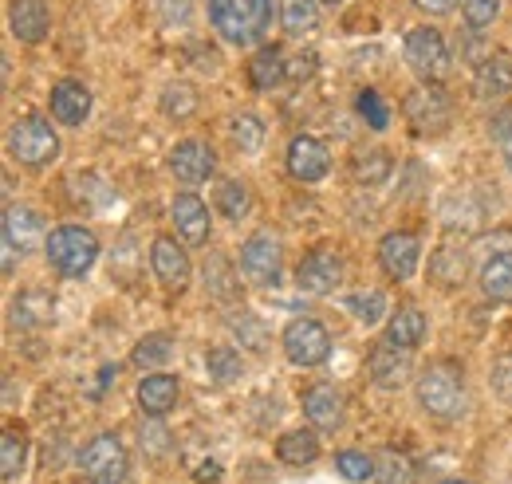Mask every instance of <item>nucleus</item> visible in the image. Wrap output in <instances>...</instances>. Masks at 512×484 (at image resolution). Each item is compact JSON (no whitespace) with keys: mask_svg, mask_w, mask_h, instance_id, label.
I'll list each match as a JSON object with an SVG mask.
<instances>
[{"mask_svg":"<svg viewBox=\"0 0 512 484\" xmlns=\"http://www.w3.org/2000/svg\"><path fill=\"white\" fill-rule=\"evenodd\" d=\"M138 406L146 418H166L178 406V378L174 374H146L138 382Z\"/></svg>","mask_w":512,"mask_h":484,"instance_id":"obj_19","label":"nucleus"},{"mask_svg":"<svg viewBox=\"0 0 512 484\" xmlns=\"http://www.w3.org/2000/svg\"><path fill=\"white\" fill-rule=\"evenodd\" d=\"M422 12H430V16H446V12H453L457 8V0H414Z\"/></svg>","mask_w":512,"mask_h":484,"instance_id":"obj_46","label":"nucleus"},{"mask_svg":"<svg viewBox=\"0 0 512 484\" xmlns=\"http://www.w3.org/2000/svg\"><path fill=\"white\" fill-rule=\"evenodd\" d=\"M351 170H355V178L363 185H383L390 178V170H394V162H390L386 150H363Z\"/></svg>","mask_w":512,"mask_h":484,"instance_id":"obj_31","label":"nucleus"},{"mask_svg":"<svg viewBox=\"0 0 512 484\" xmlns=\"http://www.w3.org/2000/svg\"><path fill=\"white\" fill-rule=\"evenodd\" d=\"M40 233H44V221H40L36 209H24V205H8L4 209V241L12 244L20 256L36 248Z\"/></svg>","mask_w":512,"mask_h":484,"instance_id":"obj_20","label":"nucleus"},{"mask_svg":"<svg viewBox=\"0 0 512 484\" xmlns=\"http://www.w3.org/2000/svg\"><path fill=\"white\" fill-rule=\"evenodd\" d=\"M335 469H339L347 481H375V469H379V461H375V457H367V453L343 449V453L335 457Z\"/></svg>","mask_w":512,"mask_h":484,"instance_id":"obj_37","label":"nucleus"},{"mask_svg":"<svg viewBox=\"0 0 512 484\" xmlns=\"http://www.w3.org/2000/svg\"><path fill=\"white\" fill-rule=\"evenodd\" d=\"M406 63L426 79V83H438L449 75V48H446V36L430 24L422 28H410L406 36Z\"/></svg>","mask_w":512,"mask_h":484,"instance_id":"obj_6","label":"nucleus"},{"mask_svg":"<svg viewBox=\"0 0 512 484\" xmlns=\"http://www.w3.org/2000/svg\"><path fill=\"white\" fill-rule=\"evenodd\" d=\"M158 12H162L166 24L186 20V16H190V0H158Z\"/></svg>","mask_w":512,"mask_h":484,"instance_id":"obj_44","label":"nucleus"},{"mask_svg":"<svg viewBox=\"0 0 512 484\" xmlns=\"http://www.w3.org/2000/svg\"><path fill=\"white\" fill-rule=\"evenodd\" d=\"M418 260H422V241L406 229H394L379 241V264L390 280H410L418 272Z\"/></svg>","mask_w":512,"mask_h":484,"instance_id":"obj_11","label":"nucleus"},{"mask_svg":"<svg viewBox=\"0 0 512 484\" xmlns=\"http://www.w3.org/2000/svg\"><path fill=\"white\" fill-rule=\"evenodd\" d=\"M201 276H205V292L213 300H233L237 296V272H233V264L225 256H209Z\"/></svg>","mask_w":512,"mask_h":484,"instance_id":"obj_28","label":"nucleus"},{"mask_svg":"<svg viewBox=\"0 0 512 484\" xmlns=\"http://www.w3.org/2000/svg\"><path fill=\"white\" fill-rule=\"evenodd\" d=\"M481 288L489 300L512 303V252H497L493 260H485L481 268Z\"/></svg>","mask_w":512,"mask_h":484,"instance_id":"obj_26","label":"nucleus"},{"mask_svg":"<svg viewBox=\"0 0 512 484\" xmlns=\"http://www.w3.org/2000/svg\"><path fill=\"white\" fill-rule=\"evenodd\" d=\"M276 457L284 465H312L320 457V437L312 429H292L276 441Z\"/></svg>","mask_w":512,"mask_h":484,"instance_id":"obj_25","label":"nucleus"},{"mask_svg":"<svg viewBox=\"0 0 512 484\" xmlns=\"http://www.w3.org/2000/svg\"><path fill=\"white\" fill-rule=\"evenodd\" d=\"M79 469L91 484H123L127 481V449L115 433H99L79 453Z\"/></svg>","mask_w":512,"mask_h":484,"instance_id":"obj_5","label":"nucleus"},{"mask_svg":"<svg viewBox=\"0 0 512 484\" xmlns=\"http://www.w3.org/2000/svg\"><path fill=\"white\" fill-rule=\"evenodd\" d=\"M288 170H292L296 182H320L323 174L331 170V154H327V146H323L320 138L296 134L288 142Z\"/></svg>","mask_w":512,"mask_h":484,"instance_id":"obj_12","label":"nucleus"},{"mask_svg":"<svg viewBox=\"0 0 512 484\" xmlns=\"http://www.w3.org/2000/svg\"><path fill=\"white\" fill-rule=\"evenodd\" d=\"M355 107H359V115L367 119L371 130H386L390 126V111H386V103L379 99V91H359Z\"/></svg>","mask_w":512,"mask_h":484,"instance_id":"obj_40","label":"nucleus"},{"mask_svg":"<svg viewBox=\"0 0 512 484\" xmlns=\"http://www.w3.org/2000/svg\"><path fill=\"white\" fill-rule=\"evenodd\" d=\"M48 315H52V300H48L44 292L20 296V300L12 303V323H16V327H36V323H44Z\"/></svg>","mask_w":512,"mask_h":484,"instance_id":"obj_33","label":"nucleus"},{"mask_svg":"<svg viewBox=\"0 0 512 484\" xmlns=\"http://www.w3.org/2000/svg\"><path fill=\"white\" fill-rule=\"evenodd\" d=\"M170 217H174V229L186 244H205L209 241V209L201 197L193 193H178L174 205H170Z\"/></svg>","mask_w":512,"mask_h":484,"instance_id":"obj_16","label":"nucleus"},{"mask_svg":"<svg viewBox=\"0 0 512 484\" xmlns=\"http://www.w3.org/2000/svg\"><path fill=\"white\" fill-rule=\"evenodd\" d=\"M217 209L229 217V221H241L249 213V189L241 182H225L217 189Z\"/></svg>","mask_w":512,"mask_h":484,"instance_id":"obj_39","label":"nucleus"},{"mask_svg":"<svg viewBox=\"0 0 512 484\" xmlns=\"http://www.w3.org/2000/svg\"><path fill=\"white\" fill-rule=\"evenodd\" d=\"M233 138H237L241 150H256L264 142V122L256 119V115H237L233 119Z\"/></svg>","mask_w":512,"mask_h":484,"instance_id":"obj_42","label":"nucleus"},{"mask_svg":"<svg viewBox=\"0 0 512 484\" xmlns=\"http://www.w3.org/2000/svg\"><path fill=\"white\" fill-rule=\"evenodd\" d=\"M44 256H48V264H52L60 276H83V272H91V264L99 260V241H95V233L83 229V225H64V229H52V233H48Z\"/></svg>","mask_w":512,"mask_h":484,"instance_id":"obj_3","label":"nucleus"},{"mask_svg":"<svg viewBox=\"0 0 512 484\" xmlns=\"http://www.w3.org/2000/svg\"><path fill=\"white\" fill-rule=\"evenodd\" d=\"M24 457H28V441H24V433L8 429L4 441H0V473H4V481H16V477L24 473Z\"/></svg>","mask_w":512,"mask_h":484,"instance_id":"obj_30","label":"nucleus"},{"mask_svg":"<svg viewBox=\"0 0 512 484\" xmlns=\"http://www.w3.org/2000/svg\"><path fill=\"white\" fill-rule=\"evenodd\" d=\"M284 75H288V60H284L280 48H260L249 63V79H253L256 91H272Z\"/></svg>","mask_w":512,"mask_h":484,"instance_id":"obj_27","label":"nucleus"},{"mask_svg":"<svg viewBox=\"0 0 512 484\" xmlns=\"http://www.w3.org/2000/svg\"><path fill=\"white\" fill-rule=\"evenodd\" d=\"M347 307H351V315L359 319V323H379L386 315V296L379 292V288H367V292H355L351 300H347Z\"/></svg>","mask_w":512,"mask_h":484,"instance_id":"obj_36","label":"nucleus"},{"mask_svg":"<svg viewBox=\"0 0 512 484\" xmlns=\"http://www.w3.org/2000/svg\"><path fill=\"white\" fill-rule=\"evenodd\" d=\"M8 154L20 162V166H32V170H44L56 162L60 154V138L52 130V122L40 119V115H28V119H16L8 126Z\"/></svg>","mask_w":512,"mask_h":484,"instance_id":"obj_4","label":"nucleus"},{"mask_svg":"<svg viewBox=\"0 0 512 484\" xmlns=\"http://www.w3.org/2000/svg\"><path fill=\"white\" fill-rule=\"evenodd\" d=\"M402 111H406V122H410L418 134H442L449 126V119H453V107H449L446 91L434 87V83L414 87V91L406 95Z\"/></svg>","mask_w":512,"mask_h":484,"instance_id":"obj_8","label":"nucleus"},{"mask_svg":"<svg viewBox=\"0 0 512 484\" xmlns=\"http://www.w3.org/2000/svg\"><path fill=\"white\" fill-rule=\"evenodd\" d=\"M205 370H209L213 382L229 386V382H237V378L245 374V363H241V355H237L233 347H213V351L205 355Z\"/></svg>","mask_w":512,"mask_h":484,"instance_id":"obj_29","label":"nucleus"},{"mask_svg":"<svg viewBox=\"0 0 512 484\" xmlns=\"http://www.w3.org/2000/svg\"><path fill=\"white\" fill-rule=\"evenodd\" d=\"M280 347H284L288 363L320 366V363H327V355H331V335H327V327L316 323V319H292V323L284 327Z\"/></svg>","mask_w":512,"mask_h":484,"instance_id":"obj_7","label":"nucleus"},{"mask_svg":"<svg viewBox=\"0 0 512 484\" xmlns=\"http://www.w3.org/2000/svg\"><path fill=\"white\" fill-rule=\"evenodd\" d=\"M316 52H308V56H296V60L288 63V75H296V79H308V75H316Z\"/></svg>","mask_w":512,"mask_h":484,"instance_id":"obj_45","label":"nucleus"},{"mask_svg":"<svg viewBox=\"0 0 512 484\" xmlns=\"http://www.w3.org/2000/svg\"><path fill=\"white\" fill-rule=\"evenodd\" d=\"M280 264H284V252H280V241L272 233H253L241 244V272L256 288H276L280 284Z\"/></svg>","mask_w":512,"mask_h":484,"instance_id":"obj_9","label":"nucleus"},{"mask_svg":"<svg viewBox=\"0 0 512 484\" xmlns=\"http://www.w3.org/2000/svg\"><path fill=\"white\" fill-rule=\"evenodd\" d=\"M197 91H193L190 83H170L166 91H162V115L166 119H190L193 111H197Z\"/></svg>","mask_w":512,"mask_h":484,"instance_id":"obj_32","label":"nucleus"},{"mask_svg":"<svg viewBox=\"0 0 512 484\" xmlns=\"http://www.w3.org/2000/svg\"><path fill=\"white\" fill-rule=\"evenodd\" d=\"M367 366H371V378H375L379 390H398V386L410 382V351L406 347H394L390 339H383L371 351Z\"/></svg>","mask_w":512,"mask_h":484,"instance_id":"obj_15","label":"nucleus"},{"mask_svg":"<svg viewBox=\"0 0 512 484\" xmlns=\"http://www.w3.org/2000/svg\"><path fill=\"white\" fill-rule=\"evenodd\" d=\"M320 4H331V8H335V4H343V0H320Z\"/></svg>","mask_w":512,"mask_h":484,"instance_id":"obj_49","label":"nucleus"},{"mask_svg":"<svg viewBox=\"0 0 512 484\" xmlns=\"http://www.w3.org/2000/svg\"><path fill=\"white\" fill-rule=\"evenodd\" d=\"M170 355H174V339L158 331V335H146V339L134 347V366H142V370H146V366H162Z\"/></svg>","mask_w":512,"mask_h":484,"instance_id":"obj_35","label":"nucleus"},{"mask_svg":"<svg viewBox=\"0 0 512 484\" xmlns=\"http://www.w3.org/2000/svg\"><path fill=\"white\" fill-rule=\"evenodd\" d=\"M442 484H469V481H442Z\"/></svg>","mask_w":512,"mask_h":484,"instance_id":"obj_50","label":"nucleus"},{"mask_svg":"<svg viewBox=\"0 0 512 484\" xmlns=\"http://www.w3.org/2000/svg\"><path fill=\"white\" fill-rule=\"evenodd\" d=\"M489 130H493L501 142H509V138H512V111H501L497 119L489 122Z\"/></svg>","mask_w":512,"mask_h":484,"instance_id":"obj_47","label":"nucleus"},{"mask_svg":"<svg viewBox=\"0 0 512 484\" xmlns=\"http://www.w3.org/2000/svg\"><path fill=\"white\" fill-rule=\"evenodd\" d=\"M170 170H174V178H178V182L197 185L217 170V158H213V150H209L205 142L186 138V142H178V146L170 150Z\"/></svg>","mask_w":512,"mask_h":484,"instance_id":"obj_14","label":"nucleus"},{"mask_svg":"<svg viewBox=\"0 0 512 484\" xmlns=\"http://www.w3.org/2000/svg\"><path fill=\"white\" fill-rule=\"evenodd\" d=\"M280 20L288 36L304 40L320 28V0H280Z\"/></svg>","mask_w":512,"mask_h":484,"instance_id":"obj_24","label":"nucleus"},{"mask_svg":"<svg viewBox=\"0 0 512 484\" xmlns=\"http://www.w3.org/2000/svg\"><path fill=\"white\" fill-rule=\"evenodd\" d=\"M150 268L166 288H186L190 284V256L174 237H158L150 244Z\"/></svg>","mask_w":512,"mask_h":484,"instance_id":"obj_13","label":"nucleus"},{"mask_svg":"<svg viewBox=\"0 0 512 484\" xmlns=\"http://www.w3.org/2000/svg\"><path fill=\"white\" fill-rule=\"evenodd\" d=\"M375 481H379V484H414V465H410V457H406V453L386 449L383 457H379Z\"/></svg>","mask_w":512,"mask_h":484,"instance_id":"obj_34","label":"nucleus"},{"mask_svg":"<svg viewBox=\"0 0 512 484\" xmlns=\"http://www.w3.org/2000/svg\"><path fill=\"white\" fill-rule=\"evenodd\" d=\"M461 8H465V24H469L473 32H481V28H489V24L497 20L501 0H461Z\"/></svg>","mask_w":512,"mask_h":484,"instance_id":"obj_41","label":"nucleus"},{"mask_svg":"<svg viewBox=\"0 0 512 484\" xmlns=\"http://www.w3.org/2000/svg\"><path fill=\"white\" fill-rule=\"evenodd\" d=\"M473 91L481 99H501L512 91V56L497 52V56H485L477 63V79H473Z\"/></svg>","mask_w":512,"mask_h":484,"instance_id":"obj_21","label":"nucleus"},{"mask_svg":"<svg viewBox=\"0 0 512 484\" xmlns=\"http://www.w3.org/2000/svg\"><path fill=\"white\" fill-rule=\"evenodd\" d=\"M304 418L316 429H339L343 425V398L331 386H312L304 394Z\"/></svg>","mask_w":512,"mask_h":484,"instance_id":"obj_22","label":"nucleus"},{"mask_svg":"<svg viewBox=\"0 0 512 484\" xmlns=\"http://www.w3.org/2000/svg\"><path fill=\"white\" fill-rule=\"evenodd\" d=\"M209 20L229 44L253 48L272 24V0H209Z\"/></svg>","mask_w":512,"mask_h":484,"instance_id":"obj_2","label":"nucleus"},{"mask_svg":"<svg viewBox=\"0 0 512 484\" xmlns=\"http://www.w3.org/2000/svg\"><path fill=\"white\" fill-rule=\"evenodd\" d=\"M339 280H343V256L331 252V248H316L296 268V288L308 292V296H327Z\"/></svg>","mask_w":512,"mask_h":484,"instance_id":"obj_10","label":"nucleus"},{"mask_svg":"<svg viewBox=\"0 0 512 484\" xmlns=\"http://www.w3.org/2000/svg\"><path fill=\"white\" fill-rule=\"evenodd\" d=\"M386 339H390L394 347H406V351L422 347V339H426V315H422L418 307H402L398 315H390Z\"/></svg>","mask_w":512,"mask_h":484,"instance_id":"obj_23","label":"nucleus"},{"mask_svg":"<svg viewBox=\"0 0 512 484\" xmlns=\"http://www.w3.org/2000/svg\"><path fill=\"white\" fill-rule=\"evenodd\" d=\"M197 481L217 484V481H221V469H217V465H201V469H197Z\"/></svg>","mask_w":512,"mask_h":484,"instance_id":"obj_48","label":"nucleus"},{"mask_svg":"<svg viewBox=\"0 0 512 484\" xmlns=\"http://www.w3.org/2000/svg\"><path fill=\"white\" fill-rule=\"evenodd\" d=\"M229 331H233L245 347H253V351H264V347H268V331H264V323H260L256 315H249V311H237V315L229 319Z\"/></svg>","mask_w":512,"mask_h":484,"instance_id":"obj_38","label":"nucleus"},{"mask_svg":"<svg viewBox=\"0 0 512 484\" xmlns=\"http://www.w3.org/2000/svg\"><path fill=\"white\" fill-rule=\"evenodd\" d=\"M91 115V91L79 79H60L52 87V119L64 126H79Z\"/></svg>","mask_w":512,"mask_h":484,"instance_id":"obj_18","label":"nucleus"},{"mask_svg":"<svg viewBox=\"0 0 512 484\" xmlns=\"http://www.w3.org/2000/svg\"><path fill=\"white\" fill-rule=\"evenodd\" d=\"M418 406L438 422H461L469 414V390L453 363H430L414 382Z\"/></svg>","mask_w":512,"mask_h":484,"instance_id":"obj_1","label":"nucleus"},{"mask_svg":"<svg viewBox=\"0 0 512 484\" xmlns=\"http://www.w3.org/2000/svg\"><path fill=\"white\" fill-rule=\"evenodd\" d=\"M8 24H12V36L20 44H40L48 36V4L44 0H12Z\"/></svg>","mask_w":512,"mask_h":484,"instance_id":"obj_17","label":"nucleus"},{"mask_svg":"<svg viewBox=\"0 0 512 484\" xmlns=\"http://www.w3.org/2000/svg\"><path fill=\"white\" fill-rule=\"evenodd\" d=\"M493 390H497L505 402H512V359H501V363L493 366Z\"/></svg>","mask_w":512,"mask_h":484,"instance_id":"obj_43","label":"nucleus"}]
</instances>
